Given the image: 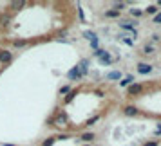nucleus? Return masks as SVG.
Instances as JSON below:
<instances>
[{"label":"nucleus","mask_w":161,"mask_h":146,"mask_svg":"<svg viewBox=\"0 0 161 146\" xmlns=\"http://www.w3.org/2000/svg\"><path fill=\"white\" fill-rule=\"evenodd\" d=\"M143 92V85L141 83H132V85H129L127 87V96H140Z\"/></svg>","instance_id":"1"},{"label":"nucleus","mask_w":161,"mask_h":146,"mask_svg":"<svg viewBox=\"0 0 161 146\" xmlns=\"http://www.w3.org/2000/svg\"><path fill=\"white\" fill-rule=\"evenodd\" d=\"M123 114H125V116H129V117H132V116L136 117V116H140V110H138L134 105H127V107L123 108Z\"/></svg>","instance_id":"2"},{"label":"nucleus","mask_w":161,"mask_h":146,"mask_svg":"<svg viewBox=\"0 0 161 146\" xmlns=\"http://www.w3.org/2000/svg\"><path fill=\"white\" fill-rule=\"evenodd\" d=\"M152 69H154V67H152V65H149V63H143V61H141V63H138V72H140V74H150V72H152Z\"/></svg>","instance_id":"3"},{"label":"nucleus","mask_w":161,"mask_h":146,"mask_svg":"<svg viewBox=\"0 0 161 146\" xmlns=\"http://www.w3.org/2000/svg\"><path fill=\"white\" fill-rule=\"evenodd\" d=\"M121 70H112V72H109V74H105V79L107 81H114V79H121Z\"/></svg>","instance_id":"4"},{"label":"nucleus","mask_w":161,"mask_h":146,"mask_svg":"<svg viewBox=\"0 0 161 146\" xmlns=\"http://www.w3.org/2000/svg\"><path fill=\"white\" fill-rule=\"evenodd\" d=\"M13 60V52L11 51H0V61L2 63H9Z\"/></svg>","instance_id":"5"},{"label":"nucleus","mask_w":161,"mask_h":146,"mask_svg":"<svg viewBox=\"0 0 161 146\" xmlns=\"http://www.w3.org/2000/svg\"><path fill=\"white\" fill-rule=\"evenodd\" d=\"M11 22V14L5 11V13H0V27H7Z\"/></svg>","instance_id":"6"},{"label":"nucleus","mask_w":161,"mask_h":146,"mask_svg":"<svg viewBox=\"0 0 161 146\" xmlns=\"http://www.w3.org/2000/svg\"><path fill=\"white\" fill-rule=\"evenodd\" d=\"M94 139H96V134L94 132H87V134H82L80 135V141H83V143H91Z\"/></svg>","instance_id":"7"},{"label":"nucleus","mask_w":161,"mask_h":146,"mask_svg":"<svg viewBox=\"0 0 161 146\" xmlns=\"http://www.w3.org/2000/svg\"><path fill=\"white\" fill-rule=\"evenodd\" d=\"M69 78H71V79H80V78H82V72H80L78 65H76V67H72V69L69 70Z\"/></svg>","instance_id":"8"},{"label":"nucleus","mask_w":161,"mask_h":146,"mask_svg":"<svg viewBox=\"0 0 161 146\" xmlns=\"http://www.w3.org/2000/svg\"><path fill=\"white\" fill-rule=\"evenodd\" d=\"M25 5V2H11L9 5H7V11H18V9H22Z\"/></svg>","instance_id":"9"},{"label":"nucleus","mask_w":161,"mask_h":146,"mask_svg":"<svg viewBox=\"0 0 161 146\" xmlns=\"http://www.w3.org/2000/svg\"><path fill=\"white\" fill-rule=\"evenodd\" d=\"M141 54H145V56L154 54V45H152V43H145V45H143V49H141Z\"/></svg>","instance_id":"10"},{"label":"nucleus","mask_w":161,"mask_h":146,"mask_svg":"<svg viewBox=\"0 0 161 146\" xmlns=\"http://www.w3.org/2000/svg\"><path fill=\"white\" fill-rule=\"evenodd\" d=\"M132 83H134V76L129 74L127 78H123V79L120 81V87H129V85H132Z\"/></svg>","instance_id":"11"},{"label":"nucleus","mask_w":161,"mask_h":146,"mask_svg":"<svg viewBox=\"0 0 161 146\" xmlns=\"http://www.w3.org/2000/svg\"><path fill=\"white\" fill-rule=\"evenodd\" d=\"M54 123H56V125H65V123H67V116H65L63 112H62V114H56V116H54Z\"/></svg>","instance_id":"12"},{"label":"nucleus","mask_w":161,"mask_h":146,"mask_svg":"<svg viewBox=\"0 0 161 146\" xmlns=\"http://www.w3.org/2000/svg\"><path fill=\"white\" fill-rule=\"evenodd\" d=\"M120 11H116V9H109V11H105V18H120Z\"/></svg>","instance_id":"13"},{"label":"nucleus","mask_w":161,"mask_h":146,"mask_svg":"<svg viewBox=\"0 0 161 146\" xmlns=\"http://www.w3.org/2000/svg\"><path fill=\"white\" fill-rule=\"evenodd\" d=\"M100 63H103V65H111L112 63V58L109 56V52L105 51V54L103 56H100Z\"/></svg>","instance_id":"14"},{"label":"nucleus","mask_w":161,"mask_h":146,"mask_svg":"<svg viewBox=\"0 0 161 146\" xmlns=\"http://www.w3.org/2000/svg\"><path fill=\"white\" fill-rule=\"evenodd\" d=\"M143 13H147V14H152V16H154V14H158V13H159V7H158V5H149Z\"/></svg>","instance_id":"15"},{"label":"nucleus","mask_w":161,"mask_h":146,"mask_svg":"<svg viewBox=\"0 0 161 146\" xmlns=\"http://www.w3.org/2000/svg\"><path fill=\"white\" fill-rule=\"evenodd\" d=\"M87 65H89V61H87V60H82V63L78 65V69H80L82 76H85V74H87Z\"/></svg>","instance_id":"16"},{"label":"nucleus","mask_w":161,"mask_h":146,"mask_svg":"<svg viewBox=\"0 0 161 146\" xmlns=\"http://www.w3.org/2000/svg\"><path fill=\"white\" fill-rule=\"evenodd\" d=\"M130 16H134V18H141V16H143V11H141V9L132 7V9H130Z\"/></svg>","instance_id":"17"},{"label":"nucleus","mask_w":161,"mask_h":146,"mask_svg":"<svg viewBox=\"0 0 161 146\" xmlns=\"http://www.w3.org/2000/svg\"><path fill=\"white\" fill-rule=\"evenodd\" d=\"M27 43H29V42L24 40V38H22V40H13V45H14V47H25Z\"/></svg>","instance_id":"18"},{"label":"nucleus","mask_w":161,"mask_h":146,"mask_svg":"<svg viewBox=\"0 0 161 146\" xmlns=\"http://www.w3.org/2000/svg\"><path fill=\"white\" fill-rule=\"evenodd\" d=\"M83 36H85L87 40H91V42H92V40H98V36H96L92 31H85V33H83Z\"/></svg>","instance_id":"19"},{"label":"nucleus","mask_w":161,"mask_h":146,"mask_svg":"<svg viewBox=\"0 0 161 146\" xmlns=\"http://www.w3.org/2000/svg\"><path fill=\"white\" fill-rule=\"evenodd\" d=\"M54 141H56V137H47V139L42 143V146H53L54 144Z\"/></svg>","instance_id":"20"},{"label":"nucleus","mask_w":161,"mask_h":146,"mask_svg":"<svg viewBox=\"0 0 161 146\" xmlns=\"http://www.w3.org/2000/svg\"><path fill=\"white\" fill-rule=\"evenodd\" d=\"M76 94H78V92H76V90H69V96H67V98H65V103H69V101H72V99H74V96H76Z\"/></svg>","instance_id":"21"},{"label":"nucleus","mask_w":161,"mask_h":146,"mask_svg":"<svg viewBox=\"0 0 161 146\" xmlns=\"http://www.w3.org/2000/svg\"><path fill=\"white\" fill-rule=\"evenodd\" d=\"M114 9L121 13V9H125V2H116V4H114Z\"/></svg>","instance_id":"22"},{"label":"nucleus","mask_w":161,"mask_h":146,"mask_svg":"<svg viewBox=\"0 0 161 146\" xmlns=\"http://www.w3.org/2000/svg\"><path fill=\"white\" fill-rule=\"evenodd\" d=\"M120 38H121V40H123V42H125V43H127V45H130V47H132V45H134V42H132V40H130V38H127V36H125V34H121V36H120Z\"/></svg>","instance_id":"23"},{"label":"nucleus","mask_w":161,"mask_h":146,"mask_svg":"<svg viewBox=\"0 0 161 146\" xmlns=\"http://www.w3.org/2000/svg\"><path fill=\"white\" fill-rule=\"evenodd\" d=\"M152 23H161V11L158 14H154V18H152Z\"/></svg>","instance_id":"24"},{"label":"nucleus","mask_w":161,"mask_h":146,"mask_svg":"<svg viewBox=\"0 0 161 146\" xmlns=\"http://www.w3.org/2000/svg\"><path fill=\"white\" fill-rule=\"evenodd\" d=\"M98 119H100V116H94V117H92V119H89V121H87L85 125H87V126H91V125H94V123H96Z\"/></svg>","instance_id":"25"},{"label":"nucleus","mask_w":161,"mask_h":146,"mask_svg":"<svg viewBox=\"0 0 161 146\" xmlns=\"http://www.w3.org/2000/svg\"><path fill=\"white\" fill-rule=\"evenodd\" d=\"M103 54H105L103 49H96V51H94V56H96V58H100V56H103Z\"/></svg>","instance_id":"26"},{"label":"nucleus","mask_w":161,"mask_h":146,"mask_svg":"<svg viewBox=\"0 0 161 146\" xmlns=\"http://www.w3.org/2000/svg\"><path fill=\"white\" fill-rule=\"evenodd\" d=\"M47 126H51V128H54V126H56V123H54V117H49V119H47Z\"/></svg>","instance_id":"27"},{"label":"nucleus","mask_w":161,"mask_h":146,"mask_svg":"<svg viewBox=\"0 0 161 146\" xmlns=\"http://www.w3.org/2000/svg\"><path fill=\"white\" fill-rule=\"evenodd\" d=\"M69 90H71V89L65 85V87H62V89H60V94H69Z\"/></svg>","instance_id":"28"},{"label":"nucleus","mask_w":161,"mask_h":146,"mask_svg":"<svg viewBox=\"0 0 161 146\" xmlns=\"http://www.w3.org/2000/svg\"><path fill=\"white\" fill-rule=\"evenodd\" d=\"M159 40H161V36L158 34V33H156V34H152V42H159Z\"/></svg>","instance_id":"29"},{"label":"nucleus","mask_w":161,"mask_h":146,"mask_svg":"<svg viewBox=\"0 0 161 146\" xmlns=\"http://www.w3.org/2000/svg\"><path fill=\"white\" fill-rule=\"evenodd\" d=\"M143 146H158V141H149V143H145Z\"/></svg>","instance_id":"30"},{"label":"nucleus","mask_w":161,"mask_h":146,"mask_svg":"<svg viewBox=\"0 0 161 146\" xmlns=\"http://www.w3.org/2000/svg\"><path fill=\"white\" fill-rule=\"evenodd\" d=\"M91 47L96 49V47H98V40H92V42H91Z\"/></svg>","instance_id":"31"},{"label":"nucleus","mask_w":161,"mask_h":146,"mask_svg":"<svg viewBox=\"0 0 161 146\" xmlns=\"http://www.w3.org/2000/svg\"><path fill=\"white\" fill-rule=\"evenodd\" d=\"M156 134H158V135H159V134H161V125H159V126H158V128H156Z\"/></svg>","instance_id":"32"},{"label":"nucleus","mask_w":161,"mask_h":146,"mask_svg":"<svg viewBox=\"0 0 161 146\" xmlns=\"http://www.w3.org/2000/svg\"><path fill=\"white\" fill-rule=\"evenodd\" d=\"M156 5H158V7H161V0H159V2H158V4H156Z\"/></svg>","instance_id":"33"},{"label":"nucleus","mask_w":161,"mask_h":146,"mask_svg":"<svg viewBox=\"0 0 161 146\" xmlns=\"http://www.w3.org/2000/svg\"><path fill=\"white\" fill-rule=\"evenodd\" d=\"M5 146H16V144H5Z\"/></svg>","instance_id":"34"}]
</instances>
